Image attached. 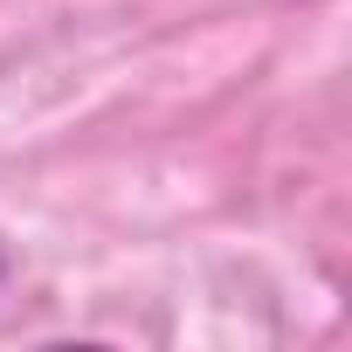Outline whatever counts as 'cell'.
<instances>
[{
    "instance_id": "6da1fadb",
    "label": "cell",
    "mask_w": 352,
    "mask_h": 352,
    "mask_svg": "<svg viewBox=\"0 0 352 352\" xmlns=\"http://www.w3.org/2000/svg\"><path fill=\"white\" fill-rule=\"evenodd\" d=\"M0 283H8V249H0Z\"/></svg>"
}]
</instances>
